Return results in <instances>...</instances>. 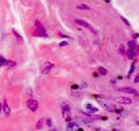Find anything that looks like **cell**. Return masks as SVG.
I'll return each instance as SVG.
<instances>
[{
	"label": "cell",
	"mask_w": 139,
	"mask_h": 131,
	"mask_svg": "<svg viewBox=\"0 0 139 131\" xmlns=\"http://www.w3.org/2000/svg\"><path fill=\"white\" fill-rule=\"evenodd\" d=\"M118 52H119V53L122 54V55H125V47H124L123 45H120Z\"/></svg>",
	"instance_id": "cell-15"
},
{
	"label": "cell",
	"mask_w": 139,
	"mask_h": 131,
	"mask_svg": "<svg viewBox=\"0 0 139 131\" xmlns=\"http://www.w3.org/2000/svg\"><path fill=\"white\" fill-rule=\"evenodd\" d=\"M78 9H79V10H90V7H89L88 5H86V4H79V5H78Z\"/></svg>",
	"instance_id": "cell-16"
},
{
	"label": "cell",
	"mask_w": 139,
	"mask_h": 131,
	"mask_svg": "<svg viewBox=\"0 0 139 131\" xmlns=\"http://www.w3.org/2000/svg\"><path fill=\"white\" fill-rule=\"evenodd\" d=\"M46 123H47L48 127H51V126H52V121H51V120L50 118L46 119Z\"/></svg>",
	"instance_id": "cell-19"
},
{
	"label": "cell",
	"mask_w": 139,
	"mask_h": 131,
	"mask_svg": "<svg viewBox=\"0 0 139 131\" xmlns=\"http://www.w3.org/2000/svg\"><path fill=\"white\" fill-rule=\"evenodd\" d=\"M71 88H72V89H74V88H78V86L74 85V86H72V87H71Z\"/></svg>",
	"instance_id": "cell-24"
},
{
	"label": "cell",
	"mask_w": 139,
	"mask_h": 131,
	"mask_svg": "<svg viewBox=\"0 0 139 131\" xmlns=\"http://www.w3.org/2000/svg\"><path fill=\"white\" fill-rule=\"evenodd\" d=\"M51 131H58V129H57V128H53V129H51Z\"/></svg>",
	"instance_id": "cell-27"
},
{
	"label": "cell",
	"mask_w": 139,
	"mask_h": 131,
	"mask_svg": "<svg viewBox=\"0 0 139 131\" xmlns=\"http://www.w3.org/2000/svg\"><path fill=\"white\" fill-rule=\"evenodd\" d=\"M62 115L64 120L66 121H71V108L70 106L65 102L62 103Z\"/></svg>",
	"instance_id": "cell-1"
},
{
	"label": "cell",
	"mask_w": 139,
	"mask_h": 131,
	"mask_svg": "<svg viewBox=\"0 0 139 131\" xmlns=\"http://www.w3.org/2000/svg\"><path fill=\"white\" fill-rule=\"evenodd\" d=\"M76 131H83V128H78Z\"/></svg>",
	"instance_id": "cell-25"
},
{
	"label": "cell",
	"mask_w": 139,
	"mask_h": 131,
	"mask_svg": "<svg viewBox=\"0 0 139 131\" xmlns=\"http://www.w3.org/2000/svg\"><path fill=\"white\" fill-rule=\"evenodd\" d=\"M126 52V54H127V56H128V58L130 59H132L135 58V56H136V52L134 50H131V49H129V50H127V52Z\"/></svg>",
	"instance_id": "cell-12"
},
{
	"label": "cell",
	"mask_w": 139,
	"mask_h": 131,
	"mask_svg": "<svg viewBox=\"0 0 139 131\" xmlns=\"http://www.w3.org/2000/svg\"><path fill=\"white\" fill-rule=\"evenodd\" d=\"M68 45V42L67 41H63V42H61L60 44H59V46H67Z\"/></svg>",
	"instance_id": "cell-22"
},
{
	"label": "cell",
	"mask_w": 139,
	"mask_h": 131,
	"mask_svg": "<svg viewBox=\"0 0 139 131\" xmlns=\"http://www.w3.org/2000/svg\"><path fill=\"white\" fill-rule=\"evenodd\" d=\"M121 18H122V20L123 21V23H124V24H126V25H128V26H130V23L128 22V20H127L126 18H124L123 17H121Z\"/></svg>",
	"instance_id": "cell-21"
},
{
	"label": "cell",
	"mask_w": 139,
	"mask_h": 131,
	"mask_svg": "<svg viewBox=\"0 0 139 131\" xmlns=\"http://www.w3.org/2000/svg\"><path fill=\"white\" fill-rule=\"evenodd\" d=\"M1 110H2V103H0V113H1Z\"/></svg>",
	"instance_id": "cell-26"
},
{
	"label": "cell",
	"mask_w": 139,
	"mask_h": 131,
	"mask_svg": "<svg viewBox=\"0 0 139 131\" xmlns=\"http://www.w3.org/2000/svg\"><path fill=\"white\" fill-rule=\"evenodd\" d=\"M134 71H135V64H132L130 66V72H129V75H130L131 73H134Z\"/></svg>",
	"instance_id": "cell-18"
},
{
	"label": "cell",
	"mask_w": 139,
	"mask_h": 131,
	"mask_svg": "<svg viewBox=\"0 0 139 131\" xmlns=\"http://www.w3.org/2000/svg\"><path fill=\"white\" fill-rule=\"evenodd\" d=\"M105 1H106L107 3H111V0H105Z\"/></svg>",
	"instance_id": "cell-28"
},
{
	"label": "cell",
	"mask_w": 139,
	"mask_h": 131,
	"mask_svg": "<svg viewBox=\"0 0 139 131\" xmlns=\"http://www.w3.org/2000/svg\"><path fill=\"white\" fill-rule=\"evenodd\" d=\"M2 107H3V109H4V114H5L6 115H9L10 114H11V108H10L9 105L7 104L6 101H4V104L2 105Z\"/></svg>",
	"instance_id": "cell-9"
},
{
	"label": "cell",
	"mask_w": 139,
	"mask_h": 131,
	"mask_svg": "<svg viewBox=\"0 0 139 131\" xmlns=\"http://www.w3.org/2000/svg\"><path fill=\"white\" fill-rule=\"evenodd\" d=\"M44 118H42V119H40L39 121H37V125H36V128H37V130H40V129H42L43 127H44Z\"/></svg>",
	"instance_id": "cell-11"
},
{
	"label": "cell",
	"mask_w": 139,
	"mask_h": 131,
	"mask_svg": "<svg viewBox=\"0 0 139 131\" xmlns=\"http://www.w3.org/2000/svg\"><path fill=\"white\" fill-rule=\"evenodd\" d=\"M119 91L126 93V94H138V92L136 91V89L133 88V87H122V88H119Z\"/></svg>",
	"instance_id": "cell-5"
},
{
	"label": "cell",
	"mask_w": 139,
	"mask_h": 131,
	"mask_svg": "<svg viewBox=\"0 0 139 131\" xmlns=\"http://www.w3.org/2000/svg\"><path fill=\"white\" fill-rule=\"evenodd\" d=\"M97 71H98V73H100L101 75H106L107 74V69L106 68H104V67H103V66H99L97 69Z\"/></svg>",
	"instance_id": "cell-14"
},
{
	"label": "cell",
	"mask_w": 139,
	"mask_h": 131,
	"mask_svg": "<svg viewBox=\"0 0 139 131\" xmlns=\"http://www.w3.org/2000/svg\"><path fill=\"white\" fill-rule=\"evenodd\" d=\"M93 131H108L107 129H104L103 128H93Z\"/></svg>",
	"instance_id": "cell-20"
},
{
	"label": "cell",
	"mask_w": 139,
	"mask_h": 131,
	"mask_svg": "<svg viewBox=\"0 0 139 131\" xmlns=\"http://www.w3.org/2000/svg\"><path fill=\"white\" fill-rule=\"evenodd\" d=\"M34 25H35V27H36V29H37V31H39V32H41L43 33H44V34H47L46 33V31H45V28H44V26L42 25L41 23H40V21L39 20H35V23H34Z\"/></svg>",
	"instance_id": "cell-6"
},
{
	"label": "cell",
	"mask_w": 139,
	"mask_h": 131,
	"mask_svg": "<svg viewBox=\"0 0 139 131\" xmlns=\"http://www.w3.org/2000/svg\"><path fill=\"white\" fill-rule=\"evenodd\" d=\"M54 67V64L51 62H45L41 67V73L43 74H47Z\"/></svg>",
	"instance_id": "cell-4"
},
{
	"label": "cell",
	"mask_w": 139,
	"mask_h": 131,
	"mask_svg": "<svg viewBox=\"0 0 139 131\" xmlns=\"http://www.w3.org/2000/svg\"><path fill=\"white\" fill-rule=\"evenodd\" d=\"M78 128V124L75 122H69L68 126H67V130L66 131H76Z\"/></svg>",
	"instance_id": "cell-8"
},
{
	"label": "cell",
	"mask_w": 139,
	"mask_h": 131,
	"mask_svg": "<svg viewBox=\"0 0 139 131\" xmlns=\"http://www.w3.org/2000/svg\"><path fill=\"white\" fill-rule=\"evenodd\" d=\"M76 21V23L78 24V25H81V26H83V28H86L87 30H89L90 32H91L92 33H94V34H97V31H96V29L93 26L90 25V24H89V23H87L86 21H84V20H83V19H76L75 20Z\"/></svg>",
	"instance_id": "cell-2"
},
{
	"label": "cell",
	"mask_w": 139,
	"mask_h": 131,
	"mask_svg": "<svg viewBox=\"0 0 139 131\" xmlns=\"http://www.w3.org/2000/svg\"><path fill=\"white\" fill-rule=\"evenodd\" d=\"M128 46L129 48L131 50H135L136 47V43L135 40H130V41L128 42Z\"/></svg>",
	"instance_id": "cell-13"
},
{
	"label": "cell",
	"mask_w": 139,
	"mask_h": 131,
	"mask_svg": "<svg viewBox=\"0 0 139 131\" xmlns=\"http://www.w3.org/2000/svg\"><path fill=\"white\" fill-rule=\"evenodd\" d=\"M117 101H118L119 103L124 104V105H130V104H131V102H132V101H131L130 98H128V97H124V96L119 97Z\"/></svg>",
	"instance_id": "cell-7"
},
{
	"label": "cell",
	"mask_w": 139,
	"mask_h": 131,
	"mask_svg": "<svg viewBox=\"0 0 139 131\" xmlns=\"http://www.w3.org/2000/svg\"><path fill=\"white\" fill-rule=\"evenodd\" d=\"M26 105H27L28 108L30 109L32 112H36L38 108V102L36 100L33 99H29L27 101H26Z\"/></svg>",
	"instance_id": "cell-3"
},
{
	"label": "cell",
	"mask_w": 139,
	"mask_h": 131,
	"mask_svg": "<svg viewBox=\"0 0 139 131\" xmlns=\"http://www.w3.org/2000/svg\"><path fill=\"white\" fill-rule=\"evenodd\" d=\"M12 32H13L14 36H15V38L17 39V40H18V43H23L24 39H23L22 36H21V35L19 34V33L17 32V31L14 29V28H12Z\"/></svg>",
	"instance_id": "cell-10"
},
{
	"label": "cell",
	"mask_w": 139,
	"mask_h": 131,
	"mask_svg": "<svg viewBox=\"0 0 139 131\" xmlns=\"http://www.w3.org/2000/svg\"><path fill=\"white\" fill-rule=\"evenodd\" d=\"M8 61L9 60H6V59H4L2 56H0V66H4V65H8Z\"/></svg>",
	"instance_id": "cell-17"
},
{
	"label": "cell",
	"mask_w": 139,
	"mask_h": 131,
	"mask_svg": "<svg viewBox=\"0 0 139 131\" xmlns=\"http://www.w3.org/2000/svg\"><path fill=\"white\" fill-rule=\"evenodd\" d=\"M134 82H135V83L139 82V74H136V75L135 80H134Z\"/></svg>",
	"instance_id": "cell-23"
}]
</instances>
